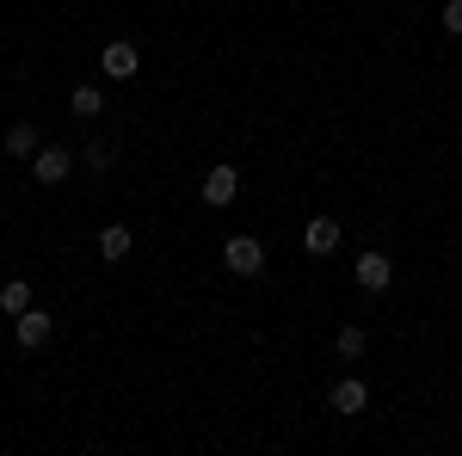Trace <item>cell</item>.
Instances as JSON below:
<instances>
[{"label": "cell", "mask_w": 462, "mask_h": 456, "mask_svg": "<svg viewBox=\"0 0 462 456\" xmlns=\"http://www.w3.org/2000/svg\"><path fill=\"white\" fill-rule=\"evenodd\" d=\"M0 309H6V315H25V309H32V284H25V278L0 284Z\"/></svg>", "instance_id": "cell-11"}, {"label": "cell", "mask_w": 462, "mask_h": 456, "mask_svg": "<svg viewBox=\"0 0 462 456\" xmlns=\"http://www.w3.org/2000/svg\"><path fill=\"white\" fill-rule=\"evenodd\" d=\"M222 265H228L235 278H259V272H265V247L253 241V235H235V241L222 247Z\"/></svg>", "instance_id": "cell-1"}, {"label": "cell", "mask_w": 462, "mask_h": 456, "mask_svg": "<svg viewBox=\"0 0 462 456\" xmlns=\"http://www.w3.org/2000/svg\"><path fill=\"white\" fill-rule=\"evenodd\" d=\"M444 32L462 37V0H444Z\"/></svg>", "instance_id": "cell-14"}, {"label": "cell", "mask_w": 462, "mask_h": 456, "mask_svg": "<svg viewBox=\"0 0 462 456\" xmlns=\"http://www.w3.org/2000/svg\"><path fill=\"white\" fill-rule=\"evenodd\" d=\"M198 191H204V204H210V210H228V204H235V191H241V173H235V167H210Z\"/></svg>", "instance_id": "cell-3"}, {"label": "cell", "mask_w": 462, "mask_h": 456, "mask_svg": "<svg viewBox=\"0 0 462 456\" xmlns=\"http://www.w3.org/2000/svg\"><path fill=\"white\" fill-rule=\"evenodd\" d=\"M333 346H339V358H364L370 340H364V327H339V340H333Z\"/></svg>", "instance_id": "cell-13"}, {"label": "cell", "mask_w": 462, "mask_h": 456, "mask_svg": "<svg viewBox=\"0 0 462 456\" xmlns=\"http://www.w3.org/2000/svg\"><path fill=\"white\" fill-rule=\"evenodd\" d=\"M0 142H6V154H13V161H32V154H37V130H32V124H13Z\"/></svg>", "instance_id": "cell-9"}, {"label": "cell", "mask_w": 462, "mask_h": 456, "mask_svg": "<svg viewBox=\"0 0 462 456\" xmlns=\"http://www.w3.org/2000/svg\"><path fill=\"white\" fill-rule=\"evenodd\" d=\"M13 327H19V346H25V351L50 346V315H37V309H25V315H13Z\"/></svg>", "instance_id": "cell-6"}, {"label": "cell", "mask_w": 462, "mask_h": 456, "mask_svg": "<svg viewBox=\"0 0 462 456\" xmlns=\"http://www.w3.org/2000/svg\"><path fill=\"white\" fill-rule=\"evenodd\" d=\"M364 401H370V388L346 377V383H333V414H364Z\"/></svg>", "instance_id": "cell-8"}, {"label": "cell", "mask_w": 462, "mask_h": 456, "mask_svg": "<svg viewBox=\"0 0 462 456\" xmlns=\"http://www.w3.org/2000/svg\"><path fill=\"white\" fill-rule=\"evenodd\" d=\"M352 278H357V290H389L394 259H389V253H364V259L352 265Z\"/></svg>", "instance_id": "cell-4"}, {"label": "cell", "mask_w": 462, "mask_h": 456, "mask_svg": "<svg viewBox=\"0 0 462 456\" xmlns=\"http://www.w3.org/2000/svg\"><path fill=\"white\" fill-rule=\"evenodd\" d=\"M69 106H74V117H99V111H106V99H99V87H74Z\"/></svg>", "instance_id": "cell-12"}, {"label": "cell", "mask_w": 462, "mask_h": 456, "mask_svg": "<svg viewBox=\"0 0 462 456\" xmlns=\"http://www.w3.org/2000/svg\"><path fill=\"white\" fill-rule=\"evenodd\" d=\"M136 69H143L136 43H106V50H99V74H106V80H136Z\"/></svg>", "instance_id": "cell-2"}, {"label": "cell", "mask_w": 462, "mask_h": 456, "mask_svg": "<svg viewBox=\"0 0 462 456\" xmlns=\"http://www.w3.org/2000/svg\"><path fill=\"white\" fill-rule=\"evenodd\" d=\"M130 247H136V241H130V228H124V222H111L106 235H99V253H106L111 265H117V259H130Z\"/></svg>", "instance_id": "cell-10"}, {"label": "cell", "mask_w": 462, "mask_h": 456, "mask_svg": "<svg viewBox=\"0 0 462 456\" xmlns=\"http://www.w3.org/2000/svg\"><path fill=\"white\" fill-rule=\"evenodd\" d=\"M302 247H309V253H333V247H339V222H333V216H315V222L302 228Z\"/></svg>", "instance_id": "cell-7"}, {"label": "cell", "mask_w": 462, "mask_h": 456, "mask_svg": "<svg viewBox=\"0 0 462 456\" xmlns=\"http://www.w3.org/2000/svg\"><path fill=\"white\" fill-rule=\"evenodd\" d=\"M69 167H74L69 148H37V154H32V179H37V185H62Z\"/></svg>", "instance_id": "cell-5"}]
</instances>
